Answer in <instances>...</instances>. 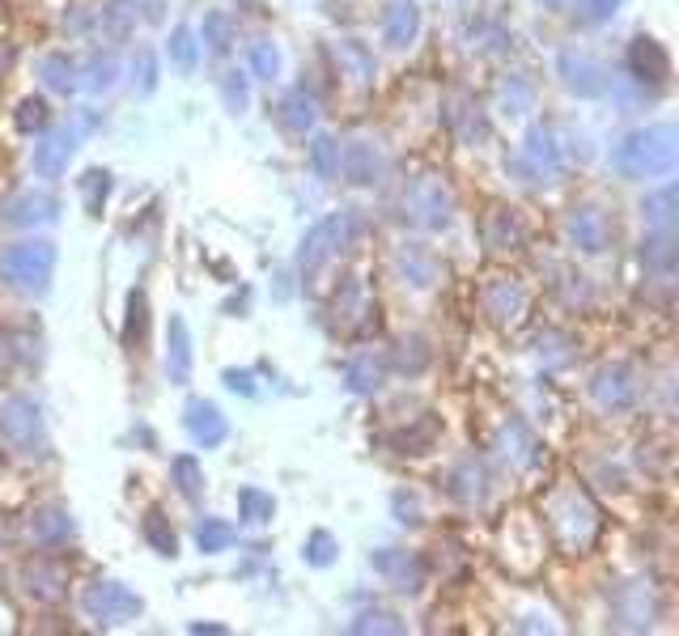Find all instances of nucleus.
<instances>
[{
  "mask_svg": "<svg viewBox=\"0 0 679 636\" xmlns=\"http://www.w3.org/2000/svg\"><path fill=\"white\" fill-rule=\"evenodd\" d=\"M611 161H616V170L624 179H667L679 161V132L671 123L641 128V132L620 140Z\"/></svg>",
  "mask_w": 679,
  "mask_h": 636,
  "instance_id": "f257e3e1",
  "label": "nucleus"
},
{
  "mask_svg": "<svg viewBox=\"0 0 679 636\" xmlns=\"http://www.w3.org/2000/svg\"><path fill=\"white\" fill-rule=\"evenodd\" d=\"M543 514H548V526H552L557 544L573 551V556L587 551L594 544V535H599V509H594V500L578 484H561L552 497L543 500Z\"/></svg>",
  "mask_w": 679,
  "mask_h": 636,
  "instance_id": "f03ea898",
  "label": "nucleus"
},
{
  "mask_svg": "<svg viewBox=\"0 0 679 636\" xmlns=\"http://www.w3.org/2000/svg\"><path fill=\"white\" fill-rule=\"evenodd\" d=\"M0 276H4V285L22 289V294H47V285L56 276V247L47 238L4 247L0 250Z\"/></svg>",
  "mask_w": 679,
  "mask_h": 636,
  "instance_id": "7ed1b4c3",
  "label": "nucleus"
},
{
  "mask_svg": "<svg viewBox=\"0 0 679 636\" xmlns=\"http://www.w3.org/2000/svg\"><path fill=\"white\" fill-rule=\"evenodd\" d=\"M0 433L4 441L18 450L22 458H43L47 455V429H43V411L30 395H9L0 404Z\"/></svg>",
  "mask_w": 679,
  "mask_h": 636,
  "instance_id": "20e7f679",
  "label": "nucleus"
},
{
  "mask_svg": "<svg viewBox=\"0 0 679 636\" xmlns=\"http://www.w3.org/2000/svg\"><path fill=\"white\" fill-rule=\"evenodd\" d=\"M353 233H357V217H353V212H332V217H323V221L302 238V255H297L302 272L311 276V272H318L327 259L344 255V247L353 242Z\"/></svg>",
  "mask_w": 679,
  "mask_h": 636,
  "instance_id": "39448f33",
  "label": "nucleus"
},
{
  "mask_svg": "<svg viewBox=\"0 0 679 636\" xmlns=\"http://www.w3.org/2000/svg\"><path fill=\"white\" fill-rule=\"evenodd\" d=\"M404 217L421 229H446L454 217V196L442 179H416L404 196Z\"/></svg>",
  "mask_w": 679,
  "mask_h": 636,
  "instance_id": "423d86ee",
  "label": "nucleus"
},
{
  "mask_svg": "<svg viewBox=\"0 0 679 636\" xmlns=\"http://www.w3.org/2000/svg\"><path fill=\"white\" fill-rule=\"evenodd\" d=\"M81 607L98 624H128V619H136V615L145 612L140 594H132L128 586H119V582H94V586H86Z\"/></svg>",
  "mask_w": 679,
  "mask_h": 636,
  "instance_id": "0eeeda50",
  "label": "nucleus"
},
{
  "mask_svg": "<svg viewBox=\"0 0 679 636\" xmlns=\"http://www.w3.org/2000/svg\"><path fill=\"white\" fill-rule=\"evenodd\" d=\"M522 166L535 175L540 182H557L565 175V149H561V140L552 128H531L527 140H522Z\"/></svg>",
  "mask_w": 679,
  "mask_h": 636,
  "instance_id": "6e6552de",
  "label": "nucleus"
},
{
  "mask_svg": "<svg viewBox=\"0 0 679 636\" xmlns=\"http://www.w3.org/2000/svg\"><path fill=\"white\" fill-rule=\"evenodd\" d=\"M557 72H561L565 90L578 93V98H599L611 86V72L594 56H587V51H561L557 56Z\"/></svg>",
  "mask_w": 679,
  "mask_h": 636,
  "instance_id": "1a4fd4ad",
  "label": "nucleus"
},
{
  "mask_svg": "<svg viewBox=\"0 0 679 636\" xmlns=\"http://www.w3.org/2000/svg\"><path fill=\"white\" fill-rule=\"evenodd\" d=\"M569 242L578 250H587V255H603V250L611 247V233H616V226H611V217L603 212V208L594 205H582L569 212Z\"/></svg>",
  "mask_w": 679,
  "mask_h": 636,
  "instance_id": "9d476101",
  "label": "nucleus"
},
{
  "mask_svg": "<svg viewBox=\"0 0 679 636\" xmlns=\"http://www.w3.org/2000/svg\"><path fill=\"white\" fill-rule=\"evenodd\" d=\"M590 395L603 411H629L637 404V374L629 365H603L590 382Z\"/></svg>",
  "mask_w": 679,
  "mask_h": 636,
  "instance_id": "9b49d317",
  "label": "nucleus"
},
{
  "mask_svg": "<svg viewBox=\"0 0 679 636\" xmlns=\"http://www.w3.org/2000/svg\"><path fill=\"white\" fill-rule=\"evenodd\" d=\"M480 306H484V315L493 318L498 327H510L527 310V294H522V285L514 276H493L484 285V294H480Z\"/></svg>",
  "mask_w": 679,
  "mask_h": 636,
  "instance_id": "f8f14e48",
  "label": "nucleus"
},
{
  "mask_svg": "<svg viewBox=\"0 0 679 636\" xmlns=\"http://www.w3.org/2000/svg\"><path fill=\"white\" fill-rule=\"evenodd\" d=\"M374 568L383 573L395 590H404V594H416L421 586H425V560L412 556V551H400V547H383V551H374Z\"/></svg>",
  "mask_w": 679,
  "mask_h": 636,
  "instance_id": "ddd939ff",
  "label": "nucleus"
},
{
  "mask_svg": "<svg viewBox=\"0 0 679 636\" xmlns=\"http://www.w3.org/2000/svg\"><path fill=\"white\" fill-rule=\"evenodd\" d=\"M72 153H77V132L60 128V132H47V137L35 145L30 166H35L39 179H60L68 170V161H72Z\"/></svg>",
  "mask_w": 679,
  "mask_h": 636,
  "instance_id": "4468645a",
  "label": "nucleus"
},
{
  "mask_svg": "<svg viewBox=\"0 0 679 636\" xmlns=\"http://www.w3.org/2000/svg\"><path fill=\"white\" fill-rule=\"evenodd\" d=\"M416 34H421V9H416V0H386L383 43L391 51H404V47L416 43Z\"/></svg>",
  "mask_w": 679,
  "mask_h": 636,
  "instance_id": "2eb2a0df",
  "label": "nucleus"
},
{
  "mask_svg": "<svg viewBox=\"0 0 679 636\" xmlns=\"http://www.w3.org/2000/svg\"><path fill=\"white\" fill-rule=\"evenodd\" d=\"M629 72H633L637 81L662 86V81L671 77V56H667V47L658 43V39H650V34L633 39V47H629Z\"/></svg>",
  "mask_w": 679,
  "mask_h": 636,
  "instance_id": "dca6fc26",
  "label": "nucleus"
},
{
  "mask_svg": "<svg viewBox=\"0 0 679 636\" xmlns=\"http://www.w3.org/2000/svg\"><path fill=\"white\" fill-rule=\"evenodd\" d=\"M187 433H191V441L204 446V450H213V446H222L229 437V425L222 408L217 404H208V399H191L187 404Z\"/></svg>",
  "mask_w": 679,
  "mask_h": 636,
  "instance_id": "f3484780",
  "label": "nucleus"
},
{
  "mask_svg": "<svg viewBox=\"0 0 679 636\" xmlns=\"http://www.w3.org/2000/svg\"><path fill=\"white\" fill-rule=\"evenodd\" d=\"M68 586V573L65 565H56V560H30L22 568V590L26 598H35V603H56Z\"/></svg>",
  "mask_w": 679,
  "mask_h": 636,
  "instance_id": "a211bd4d",
  "label": "nucleus"
},
{
  "mask_svg": "<svg viewBox=\"0 0 679 636\" xmlns=\"http://www.w3.org/2000/svg\"><path fill=\"white\" fill-rule=\"evenodd\" d=\"M30 539L43 547V551L65 547L68 539H72V518H68V509H60V505L35 509V514H30Z\"/></svg>",
  "mask_w": 679,
  "mask_h": 636,
  "instance_id": "6ab92c4d",
  "label": "nucleus"
},
{
  "mask_svg": "<svg viewBox=\"0 0 679 636\" xmlns=\"http://www.w3.org/2000/svg\"><path fill=\"white\" fill-rule=\"evenodd\" d=\"M56 196H47V191H22V196H13L9 205H4V221L9 226H47V221H56Z\"/></svg>",
  "mask_w": 679,
  "mask_h": 636,
  "instance_id": "aec40b11",
  "label": "nucleus"
},
{
  "mask_svg": "<svg viewBox=\"0 0 679 636\" xmlns=\"http://www.w3.org/2000/svg\"><path fill=\"white\" fill-rule=\"evenodd\" d=\"M395 272L404 276V285H412V289H430V285H437V259H433L425 247H400V255H395Z\"/></svg>",
  "mask_w": 679,
  "mask_h": 636,
  "instance_id": "412c9836",
  "label": "nucleus"
},
{
  "mask_svg": "<svg viewBox=\"0 0 679 636\" xmlns=\"http://www.w3.org/2000/svg\"><path fill=\"white\" fill-rule=\"evenodd\" d=\"M166 374H170V382L191 378V336H187V322L179 315L166 327Z\"/></svg>",
  "mask_w": 679,
  "mask_h": 636,
  "instance_id": "4be33fe9",
  "label": "nucleus"
},
{
  "mask_svg": "<svg viewBox=\"0 0 679 636\" xmlns=\"http://www.w3.org/2000/svg\"><path fill=\"white\" fill-rule=\"evenodd\" d=\"M336 64H340V77H348L357 90H370V86H374V56H370L357 39H340Z\"/></svg>",
  "mask_w": 679,
  "mask_h": 636,
  "instance_id": "5701e85b",
  "label": "nucleus"
},
{
  "mask_svg": "<svg viewBox=\"0 0 679 636\" xmlns=\"http://www.w3.org/2000/svg\"><path fill=\"white\" fill-rule=\"evenodd\" d=\"M383 378H386V361L378 352H370V348L344 365V382H348L353 395H374V390L383 387Z\"/></svg>",
  "mask_w": 679,
  "mask_h": 636,
  "instance_id": "b1692460",
  "label": "nucleus"
},
{
  "mask_svg": "<svg viewBox=\"0 0 679 636\" xmlns=\"http://www.w3.org/2000/svg\"><path fill=\"white\" fill-rule=\"evenodd\" d=\"M484 238L493 250H519L527 242V226L519 221V212L510 208H493L489 212V226H484Z\"/></svg>",
  "mask_w": 679,
  "mask_h": 636,
  "instance_id": "393cba45",
  "label": "nucleus"
},
{
  "mask_svg": "<svg viewBox=\"0 0 679 636\" xmlns=\"http://www.w3.org/2000/svg\"><path fill=\"white\" fill-rule=\"evenodd\" d=\"M501 446H505L501 455L510 458L514 467H535V463H540V458H543L540 441L531 437V429H527L522 420H510V425L501 429Z\"/></svg>",
  "mask_w": 679,
  "mask_h": 636,
  "instance_id": "a878e982",
  "label": "nucleus"
},
{
  "mask_svg": "<svg viewBox=\"0 0 679 636\" xmlns=\"http://www.w3.org/2000/svg\"><path fill=\"white\" fill-rule=\"evenodd\" d=\"M340 170H344V179L348 182L365 187V182L378 179V153H374L370 145H362V140H353L348 149H340Z\"/></svg>",
  "mask_w": 679,
  "mask_h": 636,
  "instance_id": "bb28decb",
  "label": "nucleus"
},
{
  "mask_svg": "<svg viewBox=\"0 0 679 636\" xmlns=\"http://www.w3.org/2000/svg\"><path fill=\"white\" fill-rule=\"evenodd\" d=\"M281 123L289 128V132H306V128H315V98L306 90H289L281 98Z\"/></svg>",
  "mask_w": 679,
  "mask_h": 636,
  "instance_id": "cd10ccee",
  "label": "nucleus"
},
{
  "mask_svg": "<svg viewBox=\"0 0 679 636\" xmlns=\"http://www.w3.org/2000/svg\"><path fill=\"white\" fill-rule=\"evenodd\" d=\"M676 205H679V191L667 182L662 191L655 196H646V205H641V217H646V226L650 229H676Z\"/></svg>",
  "mask_w": 679,
  "mask_h": 636,
  "instance_id": "c85d7f7f",
  "label": "nucleus"
},
{
  "mask_svg": "<svg viewBox=\"0 0 679 636\" xmlns=\"http://www.w3.org/2000/svg\"><path fill=\"white\" fill-rule=\"evenodd\" d=\"M484 484H489V476H484V467L475 458H463L451 471V493L459 500H480L484 497Z\"/></svg>",
  "mask_w": 679,
  "mask_h": 636,
  "instance_id": "c756f323",
  "label": "nucleus"
},
{
  "mask_svg": "<svg viewBox=\"0 0 679 636\" xmlns=\"http://www.w3.org/2000/svg\"><path fill=\"white\" fill-rule=\"evenodd\" d=\"M238 518L250 526H268L276 518V500L268 493H259V488H243L238 493Z\"/></svg>",
  "mask_w": 679,
  "mask_h": 636,
  "instance_id": "7c9ffc66",
  "label": "nucleus"
},
{
  "mask_svg": "<svg viewBox=\"0 0 679 636\" xmlns=\"http://www.w3.org/2000/svg\"><path fill=\"white\" fill-rule=\"evenodd\" d=\"M115 77H119V60H115L111 51H94L90 60H86V90L94 93L111 90Z\"/></svg>",
  "mask_w": 679,
  "mask_h": 636,
  "instance_id": "2f4dec72",
  "label": "nucleus"
},
{
  "mask_svg": "<svg viewBox=\"0 0 679 636\" xmlns=\"http://www.w3.org/2000/svg\"><path fill=\"white\" fill-rule=\"evenodd\" d=\"M39 72H43L47 90H56V93L77 90V64H72L68 56H43Z\"/></svg>",
  "mask_w": 679,
  "mask_h": 636,
  "instance_id": "473e14b6",
  "label": "nucleus"
},
{
  "mask_svg": "<svg viewBox=\"0 0 679 636\" xmlns=\"http://www.w3.org/2000/svg\"><path fill=\"white\" fill-rule=\"evenodd\" d=\"M196 544H200V551H226L229 544H234V526L222 523V518H204L200 526H196Z\"/></svg>",
  "mask_w": 679,
  "mask_h": 636,
  "instance_id": "72a5a7b5",
  "label": "nucleus"
},
{
  "mask_svg": "<svg viewBox=\"0 0 679 636\" xmlns=\"http://www.w3.org/2000/svg\"><path fill=\"white\" fill-rule=\"evenodd\" d=\"M145 539H149L154 551H161V556H175V551H179V539H175V530L166 523V514H158V509H149V518H145Z\"/></svg>",
  "mask_w": 679,
  "mask_h": 636,
  "instance_id": "f704fd0d",
  "label": "nucleus"
},
{
  "mask_svg": "<svg viewBox=\"0 0 679 636\" xmlns=\"http://www.w3.org/2000/svg\"><path fill=\"white\" fill-rule=\"evenodd\" d=\"M311 166H315L318 179H336L340 175V145L332 137H318L311 145Z\"/></svg>",
  "mask_w": 679,
  "mask_h": 636,
  "instance_id": "c9c22d12",
  "label": "nucleus"
},
{
  "mask_svg": "<svg viewBox=\"0 0 679 636\" xmlns=\"http://www.w3.org/2000/svg\"><path fill=\"white\" fill-rule=\"evenodd\" d=\"M170 60L179 64L183 72L196 69V60H200V47H196V34L187 30V26H179L175 34H170Z\"/></svg>",
  "mask_w": 679,
  "mask_h": 636,
  "instance_id": "e433bc0d",
  "label": "nucleus"
},
{
  "mask_svg": "<svg viewBox=\"0 0 679 636\" xmlns=\"http://www.w3.org/2000/svg\"><path fill=\"white\" fill-rule=\"evenodd\" d=\"M250 72L259 77V81H276V72H281V51H276V43H255L250 47Z\"/></svg>",
  "mask_w": 679,
  "mask_h": 636,
  "instance_id": "4c0bfd02",
  "label": "nucleus"
},
{
  "mask_svg": "<svg viewBox=\"0 0 679 636\" xmlns=\"http://www.w3.org/2000/svg\"><path fill=\"white\" fill-rule=\"evenodd\" d=\"M170 476H175V484H179L183 497H196V493H200L204 476H200V463H196L191 455L175 458V463H170Z\"/></svg>",
  "mask_w": 679,
  "mask_h": 636,
  "instance_id": "58836bf2",
  "label": "nucleus"
},
{
  "mask_svg": "<svg viewBox=\"0 0 679 636\" xmlns=\"http://www.w3.org/2000/svg\"><path fill=\"white\" fill-rule=\"evenodd\" d=\"M348 633H404V624L391 612H365L348 624Z\"/></svg>",
  "mask_w": 679,
  "mask_h": 636,
  "instance_id": "ea45409f",
  "label": "nucleus"
},
{
  "mask_svg": "<svg viewBox=\"0 0 679 636\" xmlns=\"http://www.w3.org/2000/svg\"><path fill=\"white\" fill-rule=\"evenodd\" d=\"M200 34H204V43H208V51H217V56L229 51V18L226 13H208Z\"/></svg>",
  "mask_w": 679,
  "mask_h": 636,
  "instance_id": "a19ab883",
  "label": "nucleus"
},
{
  "mask_svg": "<svg viewBox=\"0 0 679 636\" xmlns=\"http://www.w3.org/2000/svg\"><path fill=\"white\" fill-rule=\"evenodd\" d=\"M531 81H527V77H510V81H505V86H501V102H505V107H510V115H522L527 111V107H531Z\"/></svg>",
  "mask_w": 679,
  "mask_h": 636,
  "instance_id": "79ce46f5",
  "label": "nucleus"
},
{
  "mask_svg": "<svg viewBox=\"0 0 679 636\" xmlns=\"http://www.w3.org/2000/svg\"><path fill=\"white\" fill-rule=\"evenodd\" d=\"M302 551H306V560H311V565H332V560H336V539H332V535H327V530H315V535H311V539H306V547H302Z\"/></svg>",
  "mask_w": 679,
  "mask_h": 636,
  "instance_id": "37998d69",
  "label": "nucleus"
},
{
  "mask_svg": "<svg viewBox=\"0 0 679 636\" xmlns=\"http://www.w3.org/2000/svg\"><path fill=\"white\" fill-rule=\"evenodd\" d=\"M18 128H22V132L47 128V102L43 98H22V107H18Z\"/></svg>",
  "mask_w": 679,
  "mask_h": 636,
  "instance_id": "c03bdc74",
  "label": "nucleus"
},
{
  "mask_svg": "<svg viewBox=\"0 0 679 636\" xmlns=\"http://www.w3.org/2000/svg\"><path fill=\"white\" fill-rule=\"evenodd\" d=\"M107 191H111V179H107L102 170H90V175H86V205H90V212H98V208H102Z\"/></svg>",
  "mask_w": 679,
  "mask_h": 636,
  "instance_id": "a18cd8bd",
  "label": "nucleus"
},
{
  "mask_svg": "<svg viewBox=\"0 0 679 636\" xmlns=\"http://www.w3.org/2000/svg\"><path fill=\"white\" fill-rule=\"evenodd\" d=\"M391 509H395V518L404 526L421 523V500L412 497V493H395V497H391Z\"/></svg>",
  "mask_w": 679,
  "mask_h": 636,
  "instance_id": "49530a36",
  "label": "nucleus"
},
{
  "mask_svg": "<svg viewBox=\"0 0 679 636\" xmlns=\"http://www.w3.org/2000/svg\"><path fill=\"white\" fill-rule=\"evenodd\" d=\"M400 348H404V344H400ZM425 361H430V348H425V340H407V348L400 352V369L416 374V369H425Z\"/></svg>",
  "mask_w": 679,
  "mask_h": 636,
  "instance_id": "de8ad7c7",
  "label": "nucleus"
},
{
  "mask_svg": "<svg viewBox=\"0 0 679 636\" xmlns=\"http://www.w3.org/2000/svg\"><path fill=\"white\" fill-rule=\"evenodd\" d=\"M222 93H226V102H229V111H243V107H247V81H243V77H238V72H229L226 77V86H222Z\"/></svg>",
  "mask_w": 679,
  "mask_h": 636,
  "instance_id": "09e8293b",
  "label": "nucleus"
},
{
  "mask_svg": "<svg viewBox=\"0 0 679 636\" xmlns=\"http://www.w3.org/2000/svg\"><path fill=\"white\" fill-rule=\"evenodd\" d=\"M616 9H620V0H587V22H608L616 18Z\"/></svg>",
  "mask_w": 679,
  "mask_h": 636,
  "instance_id": "8fccbe9b",
  "label": "nucleus"
},
{
  "mask_svg": "<svg viewBox=\"0 0 679 636\" xmlns=\"http://www.w3.org/2000/svg\"><path fill=\"white\" fill-rule=\"evenodd\" d=\"M154 86H158V64L149 51H140V93H149Z\"/></svg>",
  "mask_w": 679,
  "mask_h": 636,
  "instance_id": "3c124183",
  "label": "nucleus"
},
{
  "mask_svg": "<svg viewBox=\"0 0 679 636\" xmlns=\"http://www.w3.org/2000/svg\"><path fill=\"white\" fill-rule=\"evenodd\" d=\"M140 331H145V297L132 294V327H128V340H140Z\"/></svg>",
  "mask_w": 679,
  "mask_h": 636,
  "instance_id": "603ef678",
  "label": "nucleus"
},
{
  "mask_svg": "<svg viewBox=\"0 0 679 636\" xmlns=\"http://www.w3.org/2000/svg\"><path fill=\"white\" fill-rule=\"evenodd\" d=\"M226 387L243 390V395H255V387H250V374H238V369H229V374H226Z\"/></svg>",
  "mask_w": 679,
  "mask_h": 636,
  "instance_id": "864d4df0",
  "label": "nucleus"
}]
</instances>
